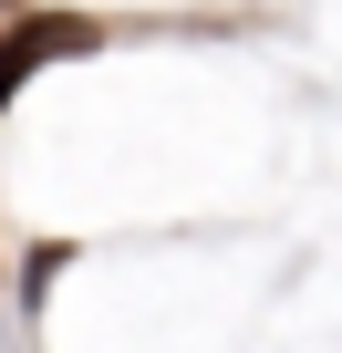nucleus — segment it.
I'll return each instance as SVG.
<instances>
[{"label": "nucleus", "mask_w": 342, "mask_h": 353, "mask_svg": "<svg viewBox=\"0 0 342 353\" xmlns=\"http://www.w3.org/2000/svg\"><path fill=\"white\" fill-rule=\"evenodd\" d=\"M94 42H104V32H94L83 11H32L11 42H0V104H11V94L42 73V63H73V52H94Z\"/></svg>", "instance_id": "nucleus-1"}]
</instances>
